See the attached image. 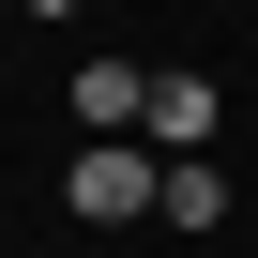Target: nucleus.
I'll use <instances>...</instances> for the list:
<instances>
[{
	"label": "nucleus",
	"mask_w": 258,
	"mask_h": 258,
	"mask_svg": "<svg viewBox=\"0 0 258 258\" xmlns=\"http://www.w3.org/2000/svg\"><path fill=\"white\" fill-rule=\"evenodd\" d=\"M61 198H76V228H137V213H167V182H152L137 137H91V152L61 167Z\"/></svg>",
	"instance_id": "f257e3e1"
},
{
	"label": "nucleus",
	"mask_w": 258,
	"mask_h": 258,
	"mask_svg": "<svg viewBox=\"0 0 258 258\" xmlns=\"http://www.w3.org/2000/svg\"><path fill=\"white\" fill-rule=\"evenodd\" d=\"M213 121H228L213 76H152V152H213Z\"/></svg>",
	"instance_id": "f03ea898"
},
{
	"label": "nucleus",
	"mask_w": 258,
	"mask_h": 258,
	"mask_svg": "<svg viewBox=\"0 0 258 258\" xmlns=\"http://www.w3.org/2000/svg\"><path fill=\"white\" fill-rule=\"evenodd\" d=\"M76 121H106V137L152 121V76H137V61H91V76H76Z\"/></svg>",
	"instance_id": "7ed1b4c3"
},
{
	"label": "nucleus",
	"mask_w": 258,
	"mask_h": 258,
	"mask_svg": "<svg viewBox=\"0 0 258 258\" xmlns=\"http://www.w3.org/2000/svg\"><path fill=\"white\" fill-rule=\"evenodd\" d=\"M167 228H228V167L213 152H167Z\"/></svg>",
	"instance_id": "20e7f679"
}]
</instances>
